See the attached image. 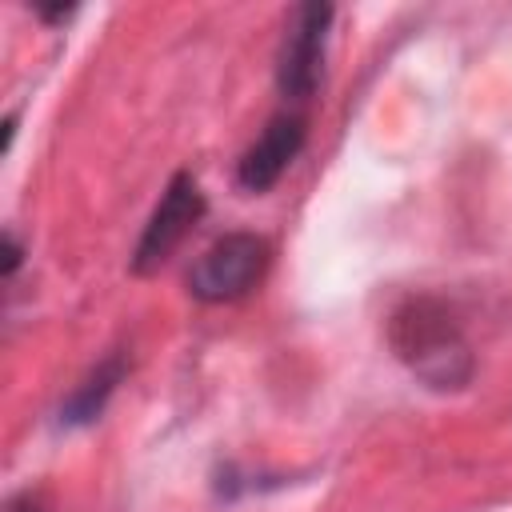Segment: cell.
I'll return each instance as SVG.
<instances>
[{
    "label": "cell",
    "mask_w": 512,
    "mask_h": 512,
    "mask_svg": "<svg viewBox=\"0 0 512 512\" xmlns=\"http://www.w3.org/2000/svg\"><path fill=\"white\" fill-rule=\"evenodd\" d=\"M8 512H48V508H44L40 496H32V492H16V496L8 500Z\"/></svg>",
    "instance_id": "obj_8"
},
{
    "label": "cell",
    "mask_w": 512,
    "mask_h": 512,
    "mask_svg": "<svg viewBox=\"0 0 512 512\" xmlns=\"http://www.w3.org/2000/svg\"><path fill=\"white\" fill-rule=\"evenodd\" d=\"M304 140H308V120L300 112H276L260 128V136L236 160V184H240V192H248V196L272 192L280 184V176L304 152Z\"/></svg>",
    "instance_id": "obj_5"
},
{
    "label": "cell",
    "mask_w": 512,
    "mask_h": 512,
    "mask_svg": "<svg viewBox=\"0 0 512 512\" xmlns=\"http://www.w3.org/2000/svg\"><path fill=\"white\" fill-rule=\"evenodd\" d=\"M268 264H272V244L264 236H256V232H224L188 268V292L200 304L244 300L264 280Z\"/></svg>",
    "instance_id": "obj_2"
},
{
    "label": "cell",
    "mask_w": 512,
    "mask_h": 512,
    "mask_svg": "<svg viewBox=\"0 0 512 512\" xmlns=\"http://www.w3.org/2000/svg\"><path fill=\"white\" fill-rule=\"evenodd\" d=\"M336 8L320 0H304L292 8L280 52H276V88L292 104H308L324 80V56H328V36H332Z\"/></svg>",
    "instance_id": "obj_3"
},
{
    "label": "cell",
    "mask_w": 512,
    "mask_h": 512,
    "mask_svg": "<svg viewBox=\"0 0 512 512\" xmlns=\"http://www.w3.org/2000/svg\"><path fill=\"white\" fill-rule=\"evenodd\" d=\"M396 360L432 392H460L476 376V352L456 320V308L432 292L404 296L388 316Z\"/></svg>",
    "instance_id": "obj_1"
},
{
    "label": "cell",
    "mask_w": 512,
    "mask_h": 512,
    "mask_svg": "<svg viewBox=\"0 0 512 512\" xmlns=\"http://www.w3.org/2000/svg\"><path fill=\"white\" fill-rule=\"evenodd\" d=\"M76 8H36V16L40 20H48V24H60V20H68Z\"/></svg>",
    "instance_id": "obj_9"
},
{
    "label": "cell",
    "mask_w": 512,
    "mask_h": 512,
    "mask_svg": "<svg viewBox=\"0 0 512 512\" xmlns=\"http://www.w3.org/2000/svg\"><path fill=\"white\" fill-rule=\"evenodd\" d=\"M204 208H208V200H204L196 176L184 172V168L172 172V180L160 192V204L152 208V216H148V224H144V232H140V240L132 248L128 268L136 276H152L180 248V240L196 228V220L204 216Z\"/></svg>",
    "instance_id": "obj_4"
},
{
    "label": "cell",
    "mask_w": 512,
    "mask_h": 512,
    "mask_svg": "<svg viewBox=\"0 0 512 512\" xmlns=\"http://www.w3.org/2000/svg\"><path fill=\"white\" fill-rule=\"evenodd\" d=\"M20 264H24V244H20L16 232L8 228V232H4V280H12V276L20 272Z\"/></svg>",
    "instance_id": "obj_7"
},
{
    "label": "cell",
    "mask_w": 512,
    "mask_h": 512,
    "mask_svg": "<svg viewBox=\"0 0 512 512\" xmlns=\"http://www.w3.org/2000/svg\"><path fill=\"white\" fill-rule=\"evenodd\" d=\"M128 368H132V360H128L124 348H116V352H108L104 360H96V364L88 368V376L60 400V424H64V428H88V424H96V420L104 416L108 400L116 396V388L124 384Z\"/></svg>",
    "instance_id": "obj_6"
}]
</instances>
